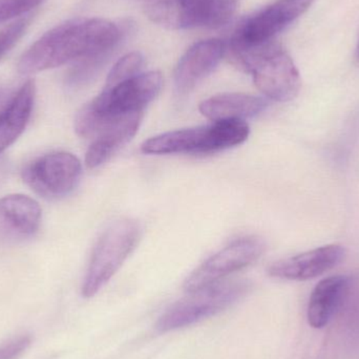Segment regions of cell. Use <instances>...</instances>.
<instances>
[{"label": "cell", "mask_w": 359, "mask_h": 359, "mask_svg": "<svg viewBox=\"0 0 359 359\" xmlns=\"http://www.w3.org/2000/svg\"><path fill=\"white\" fill-rule=\"evenodd\" d=\"M350 289V278L333 276L320 280L312 291L308 305L307 318L310 326L322 329L332 320Z\"/></svg>", "instance_id": "cell-15"}, {"label": "cell", "mask_w": 359, "mask_h": 359, "mask_svg": "<svg viewBox=\"0 0 359 359\" xmlns=\"http://www.w3.org/2000/svg\"><path fill=\"white\" fill-rule=\"evenodd\" d=\"M162 76L159 72L138 74L114 86H104L98 97L78 111L75 130L78 136L94 139L109 122L143 109L159 94Z\"/></svg>", "instance_id": "cell-2"}, {"label": "cell", "mask_w": 359, "mask_h": 359, "mask_svg": "<svg viewBox=\"0 0 359 359\" xmlns=\"http://www.w3.org/2000/svg\"><path fill=\"white\" fill-rule=\"evenodd\" d=\"M35 93V83L29 80L0 111V154L25 132L33 111Z\"/></svg>", "instance_id": "cell-16"}, {"label": "cell", "mask_w": 359, "mask_h": 359, "mask_svg": "<svg viewBox=\"0 0 359 359\" xmlns=\"http://www.w3.org/2000/svg\"><path fill=\"white\" fill-rule=\"evenodd\" d=\"M79 159L65 151L46 154L25 166L22 179L36 194L57 198L71 194L81 178Z\"/></svg>", "instance_id": "cell-8"}, {"label": "cell", "mask_w": 359, "mask_h": 359, "mask_svg": "<svg viewBox=\"0 0 359 359\" xmlns=\"http://www.w3.org/2000/svg\"><path fill=\"white\" fill-rule=\"evenodd\" d=\"M225 53V46L219 39L203 40L194 43L180 59L175 71V86L179 94L194 90L210 75Z\"/></svg>", "instance_id": "cell-12"}, {"label": "cell", "mask_w": 359, "mask_h": 359, "mask_svg": "<svg viewBox=\"0 0 359 359\" xmlns=\"http://www.w3.org/2000/svg\"><path fill=\"white\" fill-rule=\"evenodd\" d=\"M140 236V225L130 219L113 222L104 230L93 251L82 297L90 299L109 283L136 248Z\"/></svg>", "instance_id": "cell-6"}, {"label": "cell", "mask_w": 359, "mask_h": 359, "mask_svg": "<svg viewBox=\"0 0 359 359\" xmlns=\"http://www.w3.org/2000/svg\"><path fill=\"white\" fill-rule=\"evenodd\" d=\"M44 0H0V23L25 14Z\"/></svg>", "instance_id": "cell-20"}, {"label": "cell", "mask_w": 359, "mask_h": 359, "mask_svg": "<svg viewBox=\"0 0 359 359\" xmlns=\"http://www.w3.org/2000/svg\"><path fill=\"white\" fill-rule=\"evenodd\" d=\"M31 19L27 17L18 19L0 31V60L16 46L29 27Z\"/></svg>", "instance_id": "cell-19"}, {"label": "cell", "mask_w": 359, "mask_h": 359, "mask_svg": "<svg viewBox=\"0 0 359 359\" xmlns=\"http://www.w3.org/2000/svg\"><path fill=\"white\" fill-rule=\"evenodd\" d=\"M12 97H10V92L4 88H0V111L4 109V107L8 104V101L11 100Z\"/></svg>", "instance_id": "cell-23"}, {"label": "cell", "mask_w": 359, "mask_h": 359, "mask_svg": "<svg viewBox=\"0 0 359 359\" xmlns=\"http://www.w3.org/2000/svg\"><path fill=\"white\" fill-rule=\"evenodd\" d=\"M119 27L102 18H76L46 32L20 57L18 72L32 75L94 55L111 54L121 39Z\"/></svg>", "instance_id": "cell-1"}, {"label": "cell", "mask_w": 359, "mask_h": 359, "mask_svg": "<svg viewBox=\"0 0 359 359\" xmlns=\"http://www.w3.org/2000/svg\"><path fill=\"white\" fill-rule=\"evenodd\" d=\"M250 284L246 280H219L194 292L170 306L158 320L156 330L170 332L217 316L242 299Z\"/></svg>", "instance_id": "cell-5"}, {"label": "cell", "mask_w": 359, "mask_h": 359, "mask_svg": "<svg viewBox=\"0 0 359 359\" xmlns=\"http://www.w3.org/2000/svg\"><path fill=\"white\" fill-rule=\"evenodd\" d=\"M32 344V337L22 334L8 339L0 345V359H17L20 358Z\"/></svg>", "instance_id": "cell-21"}, {"label": "cell", "mask_w": 359, "mask_h": 359, "mask_svg": "<svg viewBox=\"0 0 359 359\" xmlns=\"http://www.w3.org/2000/svg\"><path fill=\"white\" fill-rule=\"evenodd\" d=\"M356 56H358V59L359 60V41H358V50H356Z\"/></svg>", "instance_id": "cell-24"}, {"label": "cell", "mask_w": 359, "mask_h": 359, "mask_svg": "<svg viewBox=\"0 0 359 359\" xmlns=\"http://www.w3.org/2000/svg\"><path fill=\"white\" fill-rule=\"evenodd\" d=\"M143 113L133 114L109 122L93 139L86 155L88 168H96L107 161L119 151L139 130Z\"/></svg>", "instance_id": "cell-14"}, {"label": "cell", "mask_w": 359, "mask_h": 359, "mask_svg": "<svg viewBox=\"0 0 359 359\" xmlns=\"http://www.w3.org/2000/svg\"><path fill=\"white\" fill-rule=\"evenodd\" d=\"M238 0H215L212 20L210 27L217 29L226 25L236 12Z\"/></svg>", "instance_id": "cell-22"}, {"label": "cell", "mask_w": 359, "mask_h": 359, "mask_svg": "<svg viewBox=\"0 0 359 359\" xmlns=\"http://www.w3.org/2000/svg\"><path fill=\"white\" fill-rule=\"evenodd\" d=\"M215 0H149L145 11L154 22L170 29L210 27Z\"/></svg>", "instance_id": "cell-11"}, {"label": "cell", "mask_w": 359, "mask_h": 359, "mask_svg": "<svg viewBox=\"0 0 359 359\" xmlns=\"http://www.w3.org/2000/svg\"><path fill=\"white\" fill-rule=\"evenodd\" d=\"M232 56L241 67L252 74L257 88L271 100L288 102L299 95V69L280 44L269 41Z\"/></svg>", "instance_id": "cell-4"}, {"label": "cell", "mask_w": 359, "mask_h": 359, "mask_svg": "<svg viewBox=\"0 0 359 359\" xmlns=\"http://www.w3.org/2000/svg\"><path fill=\"white\" fill-rule=\"evenodd\" d=\"M42 211L37 201L23 194L0 198V236L10 238L33 236L41 224Z\"/></svg>", "instance_id": "cell-13"}, {"label": "cell", "mask_w": 359, "mask_h": 359, "mask_svg": "<svg viewBox=\"0 0 359 359\" xmlns=\"http://www.w3.org/2000/svg\"><path fill=\"white\" fill-rule=\"evenodd\" d=\"M268 101L252 95L230 93L206 99L200 104V111L207 119L215 121H245L265 111Z\"/></svg>", "instance_id": "cell-17"}, {"label": "cell", "mask_w": 359, "mask_h": 359, "mask_svg": "<svg viewBox=\"0 0 359 359\" xmlns=\"http://www.w3.org/2000/svg\"><path fill=\"white\" fill-rule=\"evenodd\" d=\"M248 124L241 120L215 121L209 126L174 130L153 137L141 149L147 155L211 154L242 144L248 139Z\"/></svg>", "instance_id": "cell-3"}, {"label": "cell", "mask_w": 359, "mask_h": 359, "mask_svg": "<svg viewBox=\"0 0 359 359\" xmlns=\"http://www.w3.org/2000/svg\"><path fill=\"white\" fill-rule=\"evenodd\" d=\"M314 0H276L243 20L231 38L232 55L271 41L272 38L299 18Z\"/></svg>", "instance_id": "cell-7"}, {"label": "cell", "mask_w": 359, "mask_h": 359, "mask_svg": "<svg viewBox=\"0 0 359 359\" xmlns=\"http://www.w3.org/2000/svg\"><path fill=\"white\" fill-rule=\"evenodd\" d=\"M264 250L265 242L261 238L249 236L234 241L198 266L186 278L184 289L190 293L219 282L229 274L255 263Z\"/></svg>", "instance_id": "cell-9"}, {"label": "cell", "mask_w": 359, "mask_h": 359, "mask_svg": "<svg viewBox=\"0 0 359 359\" xmlns=\"http://www.w3.org/2000/svg\"><path fill=\"white\" fill-rule=\"evenodd\" d=\"M143 65L140 53L133 52L126 55L114 65L109 72L105 86H114L138 75Z\"/></svg>", "instance_id": "cell-18"}, {"label": "cell", "mask_w": 359, "mask_h": 359, "mask_svg": "<svg viewBox=\"0 0 359 359\" xmlns=\"http://www.w3.org/2000/svg\"><path fill=\"white\" fill-rule=\"evenodd\" d=\"M345 257V247L337 244L326 245L276 262L270 266L268 273L272 278L282 280H312L337 267Z\"/></svg>", "instance_id": "cell-10"}]
</instances>
